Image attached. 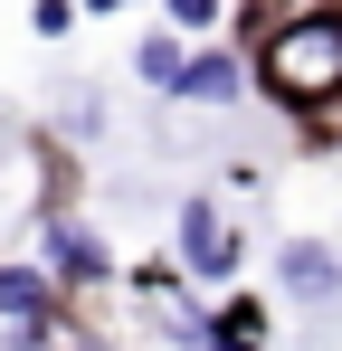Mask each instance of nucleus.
<instances>
[{
  "mask_svg": "<svg viewBox=\"0 0 342 351\" xmlns=\"http://www.w3.org/2000/svg\"><path fill=\"white\" fill-rule=\"evenodd\" d=\"M0 313H19V323H57V285L38 266H0Z\"/></svg>",
  "mask_w": 342,
  "mask_h": 351,
  "instance_id": "nucleus-5",
  "label": "nucleus"
},
{
  "mask_svg": "<svg viewBox=\"0 0 342 351\" xmlns=\"http://www.w3.org/2000/svg\"><path fill=\"white\" fill-rule=\"evenodd\" d=\"M181 256H190V276H228L238 266V237L209 199H181Z\"/></svg>",
  "mask_w": 342,
  "mask_h": 351,
  "instance_id": "nucleus-2",
  "label": "nucleus"
},
{
  "mask_svg": "<svg viewBox=\"0 0 342 351\" xmlns=\"http://www.w3.org/2000/svg\"><path fill=\"white\" fill-rule=\"evenodd\" d=\"M143 86H181V38H143Z\"/></svg>",
  "mask_w": 342,
  "mask_h": 351,
  "instance_id": "nucleus-7",
  "label": "nucleus"
},
{
  "mask_svg": "<svg viewBox=\"0 0 342 351\" xmlns=\"http://www.w3.org/2000/svg\"><path fill=\"white\" fill-rule=\"evenodd\" d=\"M86 10H124V0H86Z\"/></svg>",
  "mask_w": 342,
  "mask_h": 351,
  "instance_id": "nucleus-9",
  "label": "nucleus"
},
{
  "mask_svg": "<svg viewBox=\"0 0 342 351\" xmlns=\"http://www.w3.org/2000/svg\"><path fill=\"white\" fill-rule=\"evenodd\" d=\"M48 266L67 285H95V276H105V237L95 228H48Z\"/></svg>",
  "mask_w": 342,
  "mask_h": 351,
  "instance_id": "nucleus-3",
  "label": "nucleus"
},
{
  "mask_svg": "<svg viewBox=\"0 0 342 351\" xmlns=\"http://www.w3.org/2000/svg\"><path fill=\"white\" fill-rule=\"evenodd\" d=\"M257 76H266V95H285V105H323V95H342V10L285 19L276 38L257 48Z\"/></svg>",
  "mask_w": 342,
  "mask_h": 351,
  "instance_id": "nucleus-1",
  "label": "nucleus"
},
{
  "mask_svg": "<svg viewBox=\"0 0 342 351\" xmlns=\"http://www.w3.org/2000/svg\"><path fill=\"white\" fill-rule=\"evenodd\" d=\"M171 95H190V105H228L238 95V58H181V86Z\"/></svg>",
  "mask_w": 342,
  "mask_h": 351,
  "instance_id": "nucleus-6",
  "label": "nucleus"
},
{
  "mask_svg": "<svg viewBox=\"0 0 342 351\" xmlns=\"http://www.w3.org/2000/svg\"><path fill=\"white\" fill-rule=\"evenodd\" d=\"M171 19H181V29H219V0H162Z\"/></svg>",
  "mask_w": 342,
  "mask_h": 351,
  "instance_id": "nucleus-8",
  "label": "nucleus"
},
{
  "mask_svg": "<svg viewBox=\"0 0 342 351\" xmlns=\"http://www.w3.org/2000/svg\"><path fill=\"white\" fill-rule=\"evenodd\" d=\"M276 266H285V285L304 294V304H342V266L323 256V247H285Z\"/></svg>",
  "mask_w": 342,
  "mask_h": 351,
  "instance_id": "nucleus-4",
  "label": "nucleus"
}]
</instances>
